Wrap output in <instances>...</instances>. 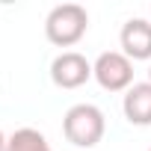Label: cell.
Listing matches in <instances>:
<instances>
[{"label": "cell", "mask_w": 151, "mask_h": 151, "mask_svg": "<svg viewBox=\"0 0 151 151\" xmlns=\"http://www.w3.org/2000/svg\"><path fill=\"white\" fill-rule=\"evenodd\" d=\"M0 151H9V136H3V130H0Z\"/></svg>", "instance_id": "8"}, {"label": "cell", "mask_w": 151, "mask_h": 151, "mask_svg": "<svg viewBox=\"0 0 151 151\" xmlns=\"http://www.w3.org/2000/svg\"><path fill=\"white\" fill-rule=\"evenodd\" d=\"M148 151H151V148H148Z\"/></svg>", "instance_id": "10"}, {"label": "cell", "mask_w": 151, "mask_h": 151, "mask_svg": "<svg viewBox=\"0 0 151 151\" xmlns=\"http://www.w3.org/2000/svg\"><path fill=\"white\" fill-rule=\"evenodd\" d=\"M89 77H92V62L77 50H65L50 62V80L59 89H80Z\"/></svg>", "instance_id": "4"}, {"label": "cell", "mask_w": 151, "mask_h": 151, "mask_svg": "<svg viewBox=\"0 0 151 151\" xmlns=\"http://www.w3.org/2000/svg\"><path fill=\"white\" fill-rule=\"evenodd\" d=\"M107 119L95 104H74L62 119V133L77 148H95L104 139Z\"/></svg>", "instance_id": "2"}, {"label": "cell", "mask_w": 151, "mask_h": 151, "mask_svg": "<svg viewBox=\"0 0 151 151\" xmlns=\"http://www.w3.org/2000/svg\"><path fill=\"white\" fill-rule=\"evenodd\" d=\"M122 110H124V119L130 124L148 127L151 124V83H133L124 92Z\"/></svg>", "instance_id": "6"}, {"label": "cell", "mask_w": 151, "mask_h": 151, "mask_svg": "<svg viewBox=\"0 0 151 151\" xmlns=\"http://www.w3.org/2000/svg\"><path fill=\"white\" fill-rule=\"evenodd\" d=\"M148 83H151V65H148Z\"/></svg>", "instance_id": "9"}, {"label": "cell", "mask_w": 151, "mask_h": 151, "mask_svg": "<svg viewBox=\"0 0 151 151\" xmlns=\"http://www.w3.org/2000/svg\"><path fill=\"white\" fill-rule=\"evenodd\" d=\"M86 30H89V12L80 3H59L45 18V36L56 47L77 45L86 36Z\"/></svg>", "instance_id": "1"}, {"label": "cell", "mask_w": 151, "mask_h": 151, "mask_svg": "<svg viewBox=\"0 0 151 151\" xmlns=\"http://www.w3.org/2000/svg\"><path fill=\"white\" fill-rule=\"evenodd\" d=\"M9 151H53V148L36 127H21L9 136Z\"/></svg>", "instance_id": "7"}, {"label": "cell", "mask_w": 151, "mask_h": 151, "mask_svg": "<svg viewBox=\"0 0 151 151\" xmlns=\"http://www.w3.org/2000/svg\"><path fill=\"white\" fill-rule=\"evenodd\" d=\"M92 77L107 92H127L133 86V62L122 50H104L92 65Z\"/></svg>", "instance_id": "3"}, {"label": "cell", "mask_w": 151, "mask_h": 151, "mask_svg": "<svg viewBox=\"0 0 151 151\" xmlns=\"http://www.w3.org/2000/svg\"><path fill=\"white\" fill-rule=\"evenodd\" d=\"M122 53L133 59H151V21L145 18H130L122 27Z\"/></svg>", "instance_id": "5"}]
</instances>
